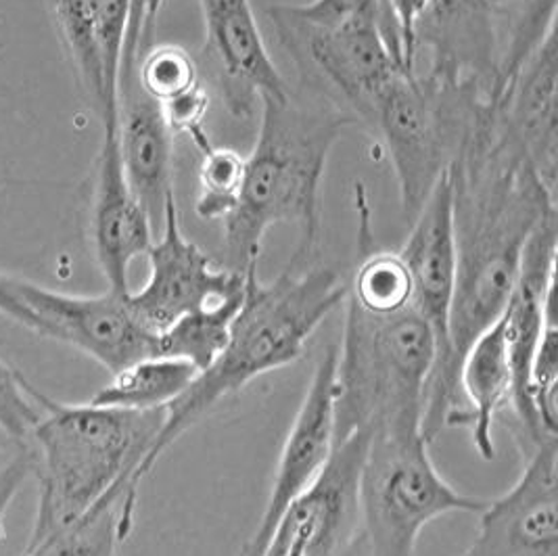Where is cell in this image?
Wrapping results in <instances>:
<instances>
[{
	"label": "cell",
	"mask_w": 558,
	"mask_h": 556,
	"mask_svg": "<svg viewBox=\"0 0 558 556\" xmlns=\"http://www.w3.org/2000/svg\"><path fill=\"white\" fill-rule=\"evenodd\" d=\"M457 282L450 310V377L473 341L507 310L523 250L544 218L557 211L521 147L500 124L494 102L483 105L454 164Z\"/></svg>",
	"instance_id": "cell-1"
},
{
	"label": "cell",
	"mask_w": 558,
	"mask_h": 556,
	"mask_svg": "<svg viewBox=\"0 0 558 556\" xmlns=\"http://www.w3.org/2000/svg\"><path fill=\"white\" fill-rule=\"evenodd\" d=\"M348 287L339 270L314 262L289 259L272 282L259 280L257 266L250 268L245 298L232 321L225 350L177 402L166 408L161 430L136 471L138 487L163 452L222 400L262 375L295 364L304 355L310 337L343 305Z\"/></svg>",
	"instance_id": "cell-2"
},
{
	"label": "cell",
	"mask_w": 558,
	"mask_h": 556,
	"mask_svg": "<svg viewBox=\"0 0 558 556\" xmlns=\"http://www.w3.org/2000/svg\"><path fill=\"white\" fill-rule=\"evenodd\" d=\"M254 152L245 157V178L236 207L222 220L227 266L245 275L257 266L268 228L289 222L300 228L291 255L312 262L320 243V186L332 147L357 124L354 116L316 95L312 102L262 97Z\"/></svg>",
	"instance_id": "cell-3"
},
{
	"label": "cell",
	"mask_w": 558,
	"mask_h": 556,
	"mask_svg": "<svg viewBox=\"0 0 558 556\" xmlns=\"http://www.w3.org/2000/svg\"><path fill=\"white\" fill-rule=\"evenodd\" d=\"M40 421L29 435L38 506L27 546L65 531L105 498L124 492L136 512V471L151 450L166 410L61 404L34 387Z\"/></svg>",
	"instance_id": "cell-4"
},
{
	"label": "cell",
	"mask_w": 558,
	"mask_h": 556,
	"mask_svg": "<svg viewBox=\"0 0 558 556\" xmlns=\"http://www.w3.org/2000/svg\"><path fill=\"white\" fill-rule=\"evenodd\" d=\"M337 343L335 444L355 431H423L425 389L437 343L429 323L410 305L371 314L345 298Z\"/></svg>",
	"instance_id": "cell-5"
},
{
	"label": "cell",
	"mask_w": 558,
	"mask_h": 556,
	"mask_svg": "<svg viewBox=\"0 0 558 556\" xmlns=\"http://www.w3.org/2000/svg\"><path fill=\"white\" fill-rule=\"evenodd\" d=\"M423 431H377L357 483L362 556H416L418 535L446 515H480L487 500L458 492L429 456Z\"/></svg>",
	"instance_id": "cell-6"
},
{
	"label": "cell",
	"mask_w": 558,
	"mask_h": 556,
	"mask_svg": "<svg viewBox=\"0 0 558 556\" xmlns=\"http://www.w3.org/2000/svg\"><path fill=\"white\" fill-rule=\"evenodd\" d=\"M485 102L480 86L402 70L391 80L375 113V126L393 164L400 202L414 218L437 180L454 164Z\"/></svg>",
	"instance_id": "cell-7"
},
{
	"label": "cell",
	"mask_w": 558,
	"mask_h": 556,
	"mask_svg": "<svg viewBox=\"0 0 558 556\" xmlns=\"http://www.w3.org/2000/svg\"><path fill=\"white\" fill-rule=\"evenodd\" d=\"M268 17L305 86L355 120L375 124L383 93L404 70L379 22L366 17L316 22L298 15L291 4L270 7Z\"/></svg>",
	"instance_id": "cell-8"
},
{
	"label": "cell",
	"mask_w": 558,
	"mask_h": 556,
	"mask_svg": "<svg viewBox=\"0 0 558 556\" xmlns=\"http://www.w3.org/2000/svg\"><path fill=\"white\" fill-rule=\"evenodd\" d=\"M147 257L149 278L138 291L128 293L126 304L153 335L186 314L245 295V275L216 264L211 255L184 237L174 197L163 209L161 237L153 241Z\"/></svg>",
	"instance_id": "cell-9"
},
{
	"label": "cell",
	"mask_w": 558,
	"mask_h": 556,
	"mask_svg": "<svg viewBox=\"0 0 558 556\" xmlns=\"http://www.w3.org/2000/svg\"><path fill=\"white\" fill-rule=\"evenodd\" d=\"M13 291L38 321V335L68 343L111 375L155 355V335L126 304V295H68L11 277Z\"/></svg>",
	"instance_id": "cell-10"
},
{
	"label": "cell",
	"mask_w": 558,
	"mask_h": 556,
	"mask_svg": "<svg viewBox=\"0 0 558 556\" xmlns=\"http://www.w3.org/2000/svg\"><path fill=\"white\" fill-rule=\"evenodd\" d=\"M337 402V343L329 346L314 366L304 400L284 437L275 480L254 535L239 556H264L280 517L318 480L335 450Z\"/></svg>",
	"instance_id": "cell-11"
},
{
	"label": "cell",
	"mask_w": 558,
	"mask_h": 556,
	"mask_svg": "<svg viewBox=\"0 0 558 556\" xmlns=\"http://www.w3.org/2000/svg\"><path fill=\"white\" fill-rule=\"evenodd\" d=\"M368 439L366 431H355L335 444L318 480L280 517L264 556H280L291 542H300L305 556H352L360 533L357 483Z\"/></svg>",
	"instance_id": "cell-12"
},
{
	"label": "cell",
	"mask_w": 558,
	"mask_h": 556,
	"mask_svg": "<svg viewBox=\"0 0 558 556\" xmlns=\"http://www.w3.org/2000/svg\"><path fill=\"white\" fill-rule=\"evenodd\" d=\"M523 456L519 480L487 500L475 540L458 556H558V437Z\"/></svg>",
	"instance_id": "cell-13"
},
{
	"label": "cell",
	"mask_w": 558,
	"mask_h": 556,
	"mask_svg": "<svg viewBox=\"0 0 558 556\" xmlns=\"http://www.w3.org/2000/svg\"><path fill=\"white\" fill-rule=\"evenodd\" d=\"M204 61L234 118H252L262 97L284 99L291 90L275 65L250 0H199Z\"/></svg>",
	"instance_id": "cell-14"
},
{
	"label": "cell",
	"mask_w": 558,
	"mask_h": 556,
	"mask_svg": "<svg viewBox=\"0 0 558 556\" xmlns=\"http://www.w3.org/2000/svg\"><path fill=\"white\" fill-rule=\"evenodd\" d=\"M427 52L435 76L498 90V32L492 0H429L414 29V59Z\"/></svg>",
	"instance_id": "cell-15"
},
{
	"label": "cell",
	"mask_w": 558,
	"mask_h": 556,
	"mask_svg": "<svg viewBox=\"0 0 558 556\" xmlns=\"http://www.w3.org/2000/svg\"><path fill=\"white\" fill-rule=\"evenodd\" d=\"M153 232L151 218L128 184L118 128H102L90 234L107 291L130 293V266L136 257L149 253Z\"/></svg>",
	"instance_id": "cell-16"
},
{
	"label": "cell",
	"mask_w": 558,
	"mask_h": 556,
	"mask_svg": "<svg viewBox=\"0 0 558 556\" xmlns=\"http://www.w3.org/2000/svg\"><path fill=\"white\" fill-rule=\"evenodd\" d=\"M557 29L525 59L496 99L500 124L557 193Z\"/></svg>",
	"instance_id": "cell-17"
},
{
	"label": "cell",
	"mask_w": 558,
	"mask_h": 556,
	"mask_svg": "<svg viewBox=\"0 0 558 556\" xmlns=\"http://www.w3.org/2000/svg\"><path fill=\"white\" fill-rule=\"evenodd\" d=\"M174 138L161 105L149 99L136 80L120 90V157L128 184L153 228L161 225L163 209L174 197Z\"/></svg>",
	"instance_id": "cell-18"
},
{
	"label": "cell",
	"mask_w": 558,
	"mask_h": 556,
	"mask_svg": "<svg viewBox=\"0 0 558 556\" xmlns=\"http://www.w3.org/2000/svg\"><path fill=\"white\" fill-rule=\"evenodd\" d=\"M460 396L466 402L448 419V427H466L473 448L483 460H496L494 425L498 414L510 406V366L502 318L483 330L460 362Z\"/></svg>",
	"instance_id": "cell-19"
},
{
	"label": "cell",
	"mask_w": 558,
	"mask_h": 556,
	"mask_svg": "<svg viewBox=\"0 0 558 556\" xmlns=\"http://www.w3.org/2000/svg\"><path fill=\"white\" fill-rule=\"evenodd\" d=\"M199 371L189 362L172 355H149L124 371L99 389L90 404L122 408V410H166L191 387Z\"/></svg>",
	"instance_id": "cell-20"
},
{
	"label": "cell",
	"mask_w": 558,
	"mask_h": 556,
	"mask_svg": "<svg viewBox=\"0 0 558 556\" xmlns=\"http://www.w3.org/2000/svg\"><path fill=\"white\" fill-rule=\"evenodd\" d=\"M134 523L122 492H116L72 528L26 546L22 556H120Z\"/></svg>",
	"instance_id": "cell-21"
},
{
	"label": "cell",
	"mask_w": 558,
	"mask_h": 556,
	"mask_svg": "<svg viewBox=\"0 0 558 556\" xmlns=\"http://www.w3.org/2000/svg\"><path fill=\"white\" fill-rule=\"evenodd\" d=\"M243 298L186 314L168 329L157 333L155 355L180 358L202 373L225 350Z\"/></svg>",
	"instance_id": "cell-22"
},
{
	"label": "cell",
	"mask_w": 558,
	"mask_h": 556,
	"mask_svg": "<svg viewBox=\"0 0 558 556\" xmlns=\"http://www.w3.org/2000/svg\"><path fill=\"white\" fill-rule=\"evenodd\" d=\"M52 7L84 95L101 120L105 88L97 36V0H52Z\"/></svg>",
	"instance_id": "cell-23"
},
{
	"label": "cell",
	"mask_w": 558,
	"mask_h": 556,
	"mask_svg": "<svg viewBox=\"0 0 558 556\" xmlns=\"http://www.w3.org/2000/svg\"><path fill=\"white\" fill-rule=\"evenodd\" d=\"M348 300L371 314H396L410 307L412 280L400 253H366L348 287Z\"/></svg>",
	"instance_id": "cell-24"
},
{
	"label": "cell",
	"mask_w": 558,
	"mask_h": 556,
	"mask_svg": "<svg viewBox=\"0 0 558 556\" xmlns=\"http://www.w3.org/2000/svg\"><path fill=\"white\" fill-rule=\"evenodd\" d=\"M130 13L132 0H97V36L105 88L102 128H118L120 122V74L130 27Z\"/></svg>",
	"instance_id": "cell-25"
},
{
	"label": "cell",
	"mask_w": 558,
	"mask_h": 556,
	"mask_svg": "<svg viewBox=\"0 0 558 556\" xmlns=\"http://www.w3.org/2000/svg\"><path fill=\"white\" fill-rule=\"evenodd\" d=\"M245 178V157L234 149L209 147L202 153L199 195L195 211L202 220H225L236 207Z\"/></svg>",
	"instance_id": "cell-26"
},
{
	"label": "cell",
	"mask_w": 558,
	"mask_h": 556,
	"mask_svg": "<svg viewBox=\"0 0 558 556\" xmlns=\"http://www.w3.org/2000/svg\"><path fill=\"white\" fill-rule=\"evenodd\" d=\"M134 80L141 90L159 105L172 101L202 84L197 61L191 52L177 45H161L145 52L143 61L136 63Z\"/></svg>",
	"instance_id": "cell-27"
},
{
	"label": "cell",
	"mask_w": 558,
	"mask_h": 556,
	"mask_svg": "<svg viewBox=\"0 0 558 556\" xmlns=\"http://www.w3.org/2000/svg\"><path fill=\"white\" fill-rule=\"evenodd\" d=\"M40 414L43 410L34 396V385L0 360V433L13 444H26Z\"/></svg>",
	"instance_id": "cell-28"
},
{
	"label": "cell",
	"mask_w": 558,
	"mask_h": 556,
	"mask_svg": "<svg viewBox=\"0 0 558 556\" xmlns=\"http://www.w3.org/2000/svg\"><path fill=\"white\" fill-rule=\"evenodd\" d=\"M161 111L174 136L186 134L199 153L211 147V141L204 128L205 116L209 111V97L202 84L193 86L172 101L163 102Z\"/></svg>",
	"instance_id": "cell-29"
},
{
	"label": "cell",
	"mask_w": 558,
	"mask_h": 556,
	"mask_svg": "<svg viewBox=\"0 0 558 556\" xmlns=\"http://www.w3.org/2000/svg\"><path fill=\"white\" fill-rule=\"evenodd\" d=\"M34 471V455L29 442L13 444V450L0 462V540L4 535V515L17 496L27 475Z\"/></svg>",
	"instance_id": "cell-30"
},
{
	"label": "cell",
	"mask_w": 558,
	"mask_h": 556,
	"mask_svg": "<svg viewBox=\"0 0 558 556\" xmlns=\"http://www.w3.org/2000/svg\"><path fill=\"white\" fill-rule=\"evenodd\" d=\"M389 20L400 32L402 52H404V68H414V29L425 13L429 0H385Z\"/></svg>",
	"instance_id": "cell-31"
},
{
	"label": "cell",
	"mask_w": 558,
	"mask_h": 556,
	"mask_svg": "<svg viewBox=\"0 0 558 556\" xmlns=\"http://www.w3.org/2000/svg\"><path fill=\"white\" fill-rule=\"evenodd\" d=\"M145 7H147V0H132L130 27H128L126 45H124V57H122L120 88L128 86V84L134 80V74H136V63H138V59H141L143 34H145Z\"/></svg>",
	"instance_id": "cell-32"
},
{
	"label": "cell",
	"mask_w": 558,
	"mask_h": 556,
	"mask_svg": "<svg viewBox=\"0 0 558 556\" xmlns=\"http://www.w3.org/2000/svg\"><path fill=\"white\" fill-rule=\"evenodd\" d=\"M0 312L4 316H9L11 321L24 325L29 330L38 333V321L36 316L27 310V305L20 300V295L13 291V285H11V277L7 275H0Z\"/></svg>",
	"instance_id": "cell-33"
},
{
	"label": "cell",
	"mask_w": 558,
	"mask_h": 556,
	"mask_svg": "<svg viewBox=\"0 0 558 556\" xmlns=\"http://www.w3.org/2000/svg\"><path fill=\"white\" fill-rule=\"evenodd\" d=\"M379 4H381L383 36H385L387 45L391 47L393 55H396V57L400 59V63L404 65V52H402V40H400V32H398V27L393 26V22L389 20V13H387V4H385V0H379ZM404 70H407V68H404Z\"/></svg>",
	"instance_id": "cell-34"
},
{
	"label": "cell",
	"mask_w": 558,
	"mask_h": 556,
	"mask_svg": "<svg viewBox=\"0 0 558 556\" xmlns=\"http://www.w3.org/2000/svg\"><path fill=\"white\" fill-rule=\"evenodd\" d=\"M163 2H166V0H147V7H145V34H143V45H145V40H147L149 34H151L153 24H155V20H157V15H159Z\"/></svg>",
	"instance_id": "cell-35"
},
{
	"label": "cell",
	"mask_w": 558,
	"mask_h": 556,
	"mask_svg": "<svg viewBox=\"0 0 558 556\" xmlns=\"http://www.w3.org/2000/svg\"><path fill=\"white\" fill-rule=\"evenodd\" d=\"M280 556H305L304 546L300 542H291L282 548Z\"/></svg>",
	"instance_id": "cell-36"
},
{
	"label": "cell",
	"mask_w": 558,
	"mask_h": 556,
	"mask_svg": "<svg viewBox=\"0 0 558 556\" xmlns=\"http://www.w3.org/2000/svg\"><path fill=\"white\" fill-rule=\"evenodd\" d=\"M492 2H494V4H496V2H500V0H492Z\"/></svg>",
	"instance_id": "cell-37"
}]
</instances>
